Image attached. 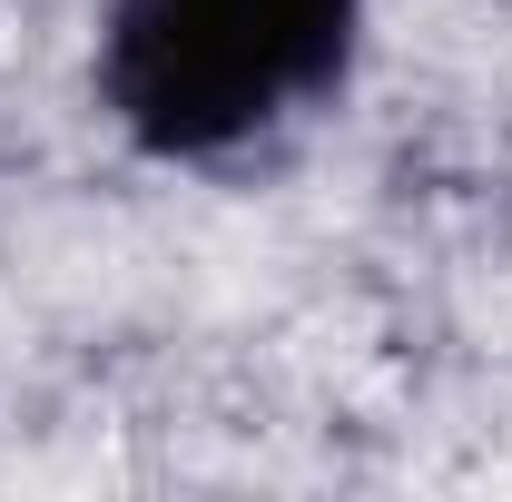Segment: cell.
I'll list each match as a JSON object with an SVG mask.
<instances>
[{
	"instance_id": "1",
	"label": "cell",
	"mask_w": 512,
	"mask_h": 502,
	"mask_svg": "<svg viewBox=\"0 0 512 502\" xmlns=\"http://www.w3.org/2000/svg\"><path fill=\"white\" fill-rule=\"evenodd\" d=\"M355 10L365 0H119L99 89L138 148L227 158L345 79Z\"/></svg>"
}]
</instances>
